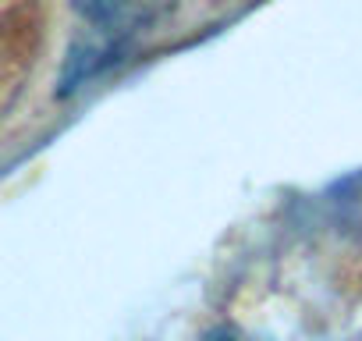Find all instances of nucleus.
<instances>
[{
  "label": "nucleus",
  "instance_id": "obj_2",
  "mask_svg": "<svg viewBox=\"0 0 362 341\" xmlns=\"http://www.w3.org/2000/svg\"><path fill=\"white\" fill-rule=\"evenodd\" d=\"M203 341H242L238 334H231V330H214V334H206Z\"/></svg>",
  "mask_w": 362,
  "mask_h": 341
},
{
  "label": "nucleus",
  "instance_id": "obj_1",
  "mask_svg": "<svg viewBox=\"0 0 362 341\" xmlns=\"http://www.w3.org/2000/svg\"><path fill=\"white\" fill-rule=\"evenodd\" d=\"M124 4H128V0H71V8H75L82 18H89V22H107V18H114Z\"/></svg>",
  "mask_w": 362,
  "mask_h": 341
}]
</instances>
